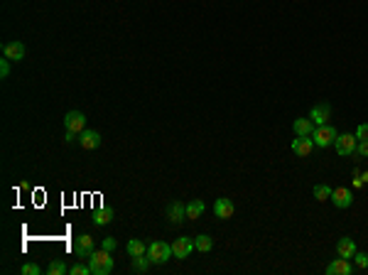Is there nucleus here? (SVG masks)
<instances>
[{"label": "nucleus", "mask_w": 368, "mask_h": 275, "mask_svg": "<svg viewBox=\"0 0 368 275\" xmlns=\"http://www.w3.org/2000/svg\"><path fill=\"white\" fill-rule=\"evenodd\" d=\"M89 265L91 270H93V275H108L113 273V255L108 253V251H93V253L89 255Z\"/></svg>", "instance_id": "obj_1"}, {"label": "nucleus", "mask_w": 368, "mask_h": 275, "mask_svg": "<svg viewBox=\"0 0 368 275\" xmlns=\"http://www.w3.org/2000/svg\"><path fill=\"white\" fill-rule=\"evenodd\" d=\"M172 246L165 241H152L150 246H147V258H150V263L152 265H162L167 263L169 258H172Z\"/></svg>", "instance_id": "obj_2"}, {"label": "nucleus", "mask_w": 368, "mask_h": 275, "mask_svg": "<svg viewBox=\"0 0 368 275\" xmlns=\"http://www.w3.org/2000/svg\"><path fill=\"white\" fill-rule=\"evenodd\" d=\"M336 128L332 125V123H326V125H317L314 128V133H312V140H314V145L317 148H329V145H334V140H336Z\"/></svg>", "instance_id": "obj_3"}, {"label": "nucleus", "mask_w": 368, "mask_h": 275, "mask_svg": "<svg viewBox=\"0 0 368 275\" xmlns=\"http://www.w3.org/2000/svg\"><path fill=\"white\" fill-rule=\"evenodd\" d=\"M356 145H358V140H356V135H336V140H334V150L341 157H351V155L356 153Z\"/></svg>", "instance_id": "obj_4"}, {"label": "nucleus", "mask_w": 368, "mask_h": 275, "mask_svg": "<svg viewBox=\"0 0 368 275\" xmlns=\"http://www.w3.org/2000/svg\"><path fill=\"white\" fill-rule=\"evenodd\" d=\"M191 251H197V246H194V239H187V236H179L177 241L172 243V253L175 258L179 261H184V258H189Z\"/></svg>", "instance_id": "obj_5"}, {"label": "nucleus", "mask_w": 368, "mask_h": 275, "mask_svg": "<svg viewBox=\"0 0 368 275\" xmlns=\"http://www.w3.org/2000/svg\"><path fill=\"white\" fill-rule=\"evenodd\" d=\"M64 128L79 135L81 131H86V116L81 111H69L67 116H64Z\"/></svg>", "instance_id": "obj_6"}, {"label": "nucleus", "mask_w": 368, "mask_h": 275, "mask_svg": "<svg viewBox=\"0 0 368 275\" xmlns=\"http://www.w3.org/2000/svg\"><path fill=\"white\" fill-rule=\"evenodd\" d=\"M74 253L81 258H89L93 253V236L91 233H79L74 239Z\"/></svg>", "instance_id": "obj_7"}, {"label": "nucleus", "mask_w": 368, "mask_h": 275, "mask_svg": "<svg viewBox=\"0 0 368 275\" xmlns=\"http://www.w3.org/2000/svg\"><path fill=\"white\" fill-rule=\"evenodd\" d=\"M332 204H334L336 209H348V207L354 204V194L346 187H336L334 192H332Z\"/></svg>", "instance_id": "obj_8"}, {"label": "nucleus", "mask_w": 368, "mask_h": 275, "mask_svg": "<svg viewBox=\"0 0 368 275\" xmlns=\"http://www.w3.org/2000/svg\"><path fill=\"white\" fill-rule=\"evenodd\" d=\"M187 219V204H182V201H169L167 204V221L169 224H182V221Z\"/></svg>", "instance_id": "obj_9"}, {"label": "nucleus", "mask_w": 368, "mask_h": 275, "mask_svg": "<svg viewBox=\"0 0 368 275\" xmlns=\"http://www.w3.org/2000/svg\"><path fill=\"white\" fill-rule=\"evenodd\" d=\"M351 273H354L351 261H348V258H341V255L326 265V275H351Z\"/></svg>", "instance_id": "obj_10"}, {"label": "nucleus", "mask_w": 368, "mask_h": 275, "mask_svg": "<svg viewBox=\"0 0 368 275\" xmlns=\"http://www.w3.org/2000/svg\"><path fill=\"white\" fill-rule=\"evenodd\" d=\"M234 211H236V207H234V201H231V199L221 197V199H216V201H214V214H216V219H231V216H234Z\"/></svg>", "instance_id": "obj_11"}, {"label": "nucleus", "mask_w": 368, "mask_h": 275, "mask_svg": "<svg viewBox=\"0 0 368 275\" xmlns=\"http://www.w3.org/2000/svg\"><path fill=\"white\" fill-rule=\"evenodd\" d=\"M3 57H8L10 62H23L25 59V44L23 42H8L3 44Z\"/></svg>", "instance_id": "obj_12"}, {"label": "nucleus", "mask_w": 368, "mask_h": 275, "mask_svg": "<svg viewBox=\"0 0 368 275\" xmlns=\"http://www.w3.org/2000/svg\"><path fill=\"white\" fill-rule=\"evenodd\" d=\"M309 118H312L314 125H326L329 118H332V106H329V103H319V106H314L312 113H309Z\"/></svg>", "instance_id": "obj_13"}, {"label": "nucleus", "mask_w": 368, "mask_h": 275, "mask_svg": "<svg viewBox=\"0 0 368 275\" xmlns=\"http://www.w3.org/2000/svg\"><path fill=\"white\" fill-rule=\"evenodd\" d=\"M79 145L84 148V150H96L101 145V133L96 131H81L79 133Z\"/></svg>", "instance_id": "obj_14"}, {"label": "nucleus", "mask_w": 368, "mask_h": 275, "mask_svg": "<svg viewBox=\"0 0 368 275\" xmlns=\"http://www.w3.org/2000/svg\"><path fill=\"white\" fill-rule=\"evenodd\" d=\"M356 241L354 239H348V236H344V239H339V243H336V255H341V258H354L356 255Z\"/></svg>", "instance_id": "obj_15"}, {"label": "nucleus", "mask_w": 368, "mask_h": 275, "mask_svg": "<svg viewBox=\"0 0 368 275\" xmlns=\"http://www.w3.org/2000/svg\"><path fill=\"white\" fill-rule=\"evenodd\" d=\"M314 125L312 118H295V123H292V131H295V135H300V138H312L314 133Z\"/></svg>", "instance_id": "obj_16"}, {"label": "nucleus", "mask_w": 368, "mask_h": 275, "mask_svg": "<svg viewBox=\"0 0 368 275\" xmlns=\"http://www.w3.org/2000/svg\"><path fill=\"white\" fill-rule=\"evenodd\" d=\"M290 148H292V153H295V155H300V157H307V155L314 150V140H312V138H300V135H297V138L292 140Z\"/></svg>", "instance_id": "obj_17"}, {"label": "nucleus", "mask_w": 368, "mask_h": 275, "mask_svg": "<svg viewBox=\"0 0 368 275\" xmlns=\"http://www.w3.org/2000/svg\"><path fill=\"white\" fill-rule=\"evenodd\" d=\"M150 258H147V253L143 255H130V268H133L135 273H147L150 270Z\"/></svg>", "instance_id": "obj_18"}, {"label": "nucleus", "mask_w": 368, "mask_h": 275, "mask_svg": "<svg viewBox=\"0 0 368 275\" xmlns=\"http://www.w3.org/2000/svg\"><path fill=\"white\" fill-rule=\"evenodd\" d=\"M204 211H206V204H204L201 199H191L189 204H187V219H191V221L199 219Z\"/></svg>", "instance_id": "obj_19"}, {"label": "nucleus", "mask_w": 368, "mask_h": 275, "mask_svg": "<svg viewBox=\"0 0 368 275\" xmlns=\"http://www.w3.org/2000/svg\"><path fill=\"white\" fill-rule=\"evenodd\" d=\"M194 246H197V251H201V253H209L214 248V239L206 236V233H199V236L194 239Z\"/></svg>", "instance_id": "obj_20"}, {"label": "nucleus", "mask_w": 368, "mask_h": 275, "mask_svg": "<svg viewBox=\"0 0 368 275\" xmlns=\"http://www.w3.org/2000/svg\"><path fill=\"white\" fill-rule=\"evenodd\" d=\"M113 221V209H96L93 211V224L96 226H106Z\"/></svg>", "instance_id": "obj_21"}, {"label": "nucleus", "mask_w": 368, "mask_h": 275, "mask_svg": "<svg viewBox=\"0 0 368 275\" xmlns=\"http://www.w3.org/2000/svg\"><path fill=\"white\" fill-rule=\"evenodd\" d=\"M147 253V246L140 239H130L128 241V255H143Z\"/></svg>", "instance_id": "obj_22"}, {"label": "nucleus", "mask_w": 368, "mask_h": 275, "mask_svg": "<svg viewBox=\"0 0 368 275\" xmlns=\"http://www.w3.org/2000/svg\"><path fill=\"white\" fill-rule=\"evenodd\" d=\"M332 192H334V189L329 187V185H317V187H314V199H317V201H326V199H332Z\"/></svg>", "instance_id": "obj_23"}, {"label": "nucleus", "mask_w": 368, "mask_h": 275, "mask_svg": "<svg viewBox=\"0 0 368 275\" xmlns=\"http://www.w3.org/2000/svg\"><path fill=\"white\" fill-rule=\"evenodd\" d=\"M47 273H49V275H64V273H69V268H67V263H64V261H52V263H49V268H47Z\"/></svg>", "instance_id": "obj_24"}, {"label": "nucleus", "mask_w": 368, "mask_h": 275, "mask_svg": "<svg viewBox=\"0 0 368 275\" xmlns=\"http://www.w3.org/2000/svg\"><path fill=\"white\" fill-rule=\"evenodd\" d=\"M351 261H354V268H361V270L368 268V253H358L356 251V255H354Z\"/></svg>", "instance_id": "obj_25"}, {"label": "nucleus", "mask_w": 368, "mask_h": 275, "mask_svg": "<svg viewBox=\"0 0 368 275\" xmlns=\"http://www.w3.org/2000/svg\"><path fill=\"white\" fill-rule=\"evenodd\" d=\"M20 273L23 275H40V265L37 263H25L23 268H20Z\"/></svg>", "instance_id": "obj_26"}, {"label": "nucleus", "mask_w": 368, "mask_h": 275, "mask_svg": "<svg viewBox=\"0 0 368 275\" xmlns=\"http://www.w3.org/2000/svg\"><path fill=\"white\" fill-rule=\"evenodd\" d=\"M0 77L3 79L10 77V59H8V57H3V59H0Z\"/></svg>", "instance_id": "obj_27"}, {"label": "nucleus", "mask_w": 368, "mask_h": 275, "mask_svg": "<svg viewBox=\"0 0 368 275\" xmlns=\"http://www.w3.org/2000/svg\"><path fill=\"white\" fill-rule=\"evenodd\" d=\"M354 135H356V140H368V123H361Z\"/></svg>", "instance_id": "obj_28"}, {"label": "nucleus", "mask_w": 368, "mask_h": 275, "mask_svg": "<svg viewBox=\"0 0 368 275\" xmlns=\"http://www.w3.org/2000/svg\"><path fill=\"white\" fill-rule=\"evenodd\" d=\"M71 273L74 275H93V270H91V265H74Z\"/></svg>", "instance_id": "obj_29"}, {"label": "nucleus", "mask_w": 368, "mask_h": 275, "mask_svg": "<svg viewBox=\"0 0 368 275\" xmlns=\"http://www.w3.org/2000/svg\"><path fill=\"white\" fill-rule=\"evenodd\" d=\"M115 246H118V243H115V239H111V236H108V239H103V243H101V248H103V251H108V253L115 251Z\"/></svg>", "instance_id": "obj_30"}, {"label": "nucleus", "mask_w": 368, "mask_h": 275, "mask_svg": "<svg viewBox=\"0 0 368 275\" xmlns=\"http://www.w3.org/2000/svg\"><path fill=\"white\" fill-rule=\"evenodd\" d=\"M356 155H361V157H368V140H358Z\"/></svg>", "instance_id": "obj_31"}, {"label": "nucleus", "mask_w": 368, "mask_h": 275, "mask_svg": "<svg viewBox=\"0 0 368 275\" xmlns=\"http://www.w3.org/2000/svg\"><path fill=\"white\" fill-rule=\"evenodd\" d=\"M64 140H67V143H74V140H79V135H76V133H71V131H67Z\"/></svg>", "instance_id": "obj_32"}, {"label": "nucleus", "mask_w": 368, "mask_h": 275, "mask_svg": "<svg viewBox=\"0 0 368 275\" xmlns=\"http://www.w3.org/2000/svg\"><path fill=\"white\" fill-rule=\"evenodd\" d=\"M361 179H363V185H368V172H363V175H361Z\"/></svg>", "instance_id": "obj_33"}]
</instances>
